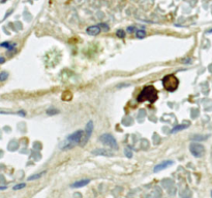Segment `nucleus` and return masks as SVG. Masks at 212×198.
Returning a JSON list of instances; mask_svg holds the SVG:
<instances>
[{
	"label": "nucleus",
	"mask_w": 212,
	"mask_h": 198,
	"mask_svg": "<svg viewBox=\"0 0 212 198\" xmlns=\"http://www.w3.org/2000/svg\"><path fill=\"white\" fill-rule=\"evenodd\" d=\"M156 100H157V90L153 86H146L145 88H143L140 95L138 96L139 102L149 101V102L153 103Z\"/></svg>",
	"instance_id": "f257e3e1"
},
{
	"label": "nucleus",
	"mask_w": 212,
	"mask_h": 198,
	"mask_svg": "<svg viewBox=\"0 0 212 198\" xmlns=\"http://www.w3.org/2000/svg\"><path fill=\"white\" fill-rule=\"evenodd\" d=\"M83 135H84L83 130H77V131H74V133H72L70 135H68V136L66 137L65 144H64V147H62L61 150L62 151L70 150V149L74 148L76 144H80Z\"/></svg>",
	"instance_id": "f03ea898"
},
{
	"label": "nucleus",
	"mask_w": 212,
	"mask_h": 198,
	"mask_svg": "<svg viewBox=\"0 0 212 198\" xmlns=\"http://www.w3.org/2000/svg\"><path fill=\"white\" fill-rule=\"evenodd\" d=\"M162 86L168 92H174L179 86V80L175 74H168L162 78Z\"/></svg>",
	"instance_id": "7ed1b4c3"
},
{
	"label": "nucleus",
	"mask_w": 212,
	"mask_h": 198,
	"mask_svg": "<svg viewBox=\"0 0 212 198\" xmlns=\"http://www.w3.org/2000/svg\"><path fill=\"white\" fill-rule=\"evenodd\" d=\"M99 140L103 144L110 147V148L113 149V150H118L119 149L118 144H117L115 137L112 134H110V133H104V134H101V136L99 137Z\"/></svg>",
	"instance_id": "20e7f679"
},
{
	"label": "nucleus",
	"mask_w": 212,
	"mask_h": 198,
	"mask_svg": "<svg viewBox=\"0 0 212 198\" xmlns=\"http://www.w3.org/2000/svg\"><path fill=\"white\" fill-rule=\"evenodd\" d=\"M189 151L191 153V155L196 158H201L205 155V147L203 146L202 144H199V142H191L189 144Z\"/></svg>",
	"instance_id": "39448f33"
},
{
	"label": "nucleus",
	"mask_w": 212,
	"mask_h": 198,
	"mask_svg": "<svg viewBox=\"0 0 212 198\" xmlns=\"http://www.w3.org/2000/svg\"><path fill=\"white\" fill-rule=\"evenodd\" d=\"M92 132H93V122H92V121H89V122L87 123V125H86V129L84 130V135H83V137H82L80 146L85 147L86 144H87Z\"/></svg>",
	"instance_id": "423d86ee"
},
{
	"label": "nucleus",
	"mask_w": 212,
	"mask_h": 198,
	"mask_svg": "<svg viewBox=\"0 0 212 198\" xmlns=\"http://www.w3.org/2000/svg\"><path fill=\"white\" fill-rule=\"evenodd\" d=\"M173 164H174V161H173V160H164V161H162V163L157 164L155 167L153 168V172H160V171H162V170L168 168L169 166L173 165Z\"/></svg>",
	"instance_id": "0eeeda50"
},
{
	"label": "nucleus",
	"mask_w": 212,
	"mask_h": 198,
	"mask_svg": "<svg viewBox=\"0 0 212 198\" xmlns=\"http://www.w3.org/2000/svg\"><path fill=\"white\" fill-rule=\"evenodd\" d=\"M101 28L99 27V25H93V26H89L87 29H86V32H87L88 35H91V36H96L99 35V32H101Z\"/></svg>",
	"instance_id": "6e6552de"
},
{
	"label": "nucleus",
	"mask_w": 212,
	"mask_h": 198,
	"mask_svg": "<svg viewBox=\"0 0 212 198\" xmlns=\"http://www.w3.org/2000/svg\"><path fill=\"white\" fill-rule=\"evenodd\" d=\"M90 183V180L89 179H84V180H80V181H77L74 183H72L70 185V188H82V187H85L87 186L88 184Z\"/></svg>",
	"instance_id": "1a4fd4ad"
},
{
	"label": "nucleus",
	"mask_w": 212,
	"mask_h": 198,
	"mask_svg": "<svg viewBox=\"0 0 212 198\" xmlns=\"http://www.w3.org/2000/svg\"><path fill=\"white\" fill-rule=\"evenodd\" d=\"M209 137V135H202V134H194L189 137V140L191 142H203V140H206Z\"/></svg>",
	"instance_id": "9d476101"
},
{
	"label": "nucleus",
	"mask_w": 212,
	"mask_h": 198,
	"mask_svg": "<svg viewBox=\"0 0 212 198\" xmlns=\"http://www.w3.org/2000/svg\"><path fill=\"white\" fill-rule=\"evenodd\" d=\"M92 154L93 155H103V156H108V157H111L113 156V153L109 152L108 150H104V149H99V150H93L92 151Z\"/></svg>",
	"instance_id": "9b49d317"
},
{
	"label": "nucleus",
	"mask_w": 212,
	"mask_h": 198,
	"mask_svg": "<svg viewBox=\"0 0 212 198\" xmlns=\"http://www.w3.org/2000/svg\"><path fill=\"white\" fill-rule=\"evenodd\" d=\"M0 47H2V48L7 49L9 51H13L15 48L17 47V44L16 42H4L2 44H0Z\"/></svg>",
	"instance_id": "f8f14e48"
},
{
	"label": "nucleus",
	"mask_w": 212,
	"mask_h": 198,
	"mask_svg": "<svg viewBox=\"0 0 212 198\" xmlns=\"http://www.w3.org/2000/svg\"><path fill=\"white\" fill-rule=\"evenodd\" d=\"M188 127V125H185V124H181V125H177V126H175L174 128L171 130V134H173V133H176L178 132V131H181V130H184V129H186Z\"/></svg>",
	"instance_id": "ddd939ff"
},
{
	"label": "nucleus",
	"mask_w": 212,
	"mask_h": 198,
	"mask_svg": "<svg viewBox=\"0 0 212 198\" xmlns=\"http://www.w3.org/2000/svg\"><path fill=\"white\" fill-rule=\"evenodd\" d=\"M46 170L45 171H42V172H40V173H35V174H33V175H30V176H28V179H27V181H35V180H38V179H40L43 175H44L45 173H46Z\"/></svg>",
	"instance_id": "4468645a"
},
{
	"label": "nucleus",
	"mask_w": 212,
	"mask_h": 198,
	"mask_svg": "<svg viewBox=\"0 0 212 198\" xmlns=\"http://www.w3.org/2000/svg\"><path fill=\"white\" fill-rule=\"evenodd\" d=\"M7 78H9V73H7L6 71L0 72V82H4V81H6Z\"/></svg>",
	"instance_id": "2eb2a0df"
},
{
	"label": "nucleus",
	"mask_w": 212,
	"mask_h": 198,
	"mask_svg": "<svg viewBox=\"0 0 212 198\" xmlns=\"http://www.w3.org/2000/svg\"><path fill=\"white\" fill-rule=\"evenodd\" d=\"M136 35L138 38H144L146 36V31L145 30H138L136 32Z\"/></svg>",
	"instance_id": "dca6fc26"
},
{
	"label": "nucleus",
	"mask_w": 212,
	"mask_h": 198,
	"mask_svg": "<svg viewBox=\"0 0 212 198\" xmlns=\"http://www.w3.org/2000/svg\"><path fill=\"white\" fill-rule=\"evenodd\" d=\"M116 35L119 37V38H124L125 37V31L123 29H118L116 31Z\"/></svg>",
	"instance_id": "f3484780"
},
{
	"label": "nucleus",
	"mask_w": 212,
	"mask_h": 198,
	"mask_svg": "<svg viewBox=\"0 0 212 198\" xmlns=\"http://www.w3.org/2000/svg\"><path fill=\"white\" fill-rule=\"evenodd\" d=\"M25 187H26V184H25V183H21V184H18V185L13 186V189L15 190V191H17V190H21V189H23V188H25Z\"/></svg>",
	"instance_id": "a211bd4d"
},
{
	"label": "nucleus",
	"mask_w": 212,
	"mask_h": 198,
	"mask_svg": "<svg viewBox=\"0 0 212 198\" xmlns=\"http://www.w3.org/2000/svg\"><path fill=\"white\" fill-rule=\"evenodd\" d=\"M59 113V111H57V109H50L47 111V113H48L49 116H53V115H56V113Z\"/></svg>",
	"instance_id": "6ab92c4d"
},
{
	"label": "nucleus",
	"mask_w": 212,
	"mask_h": 198,
	"mask_svg": "<svg viewBox=\"0 0 212 198\" xmlns=\"http://www.w3.org/2000/svg\"><path fill=\"white\" fill-rule=\"evenodd\" d=\"M125 155H126L127 158H131V157H133V152H131L129 149H126V150H125Z\"/></svg>",
	"instance_id": "aec40b11"
},
{
	"label": "nucleus",
	"mask_w": 212,
	"mask_h": 198,
	"mask_svg": "<svg viewBox=\"0 0 212 198\" xmlns=\"http://www.w3.org/2000/svg\"><path fill=\"white\" fill-rule=\"evenodd\" d=\"M99 27H101V28L103 27L104 30H106V31L109 30V26H108L107 24H105V23H101V24H99Z\"/></svg>",
	"instance_id": "412c9836"
},
{
	"label": "nucleus",
	"mask_w": 212,
	"mask_h": 198,
	"mask_svg": "<svg viewBox=\"0 0 212 198\" xmlns=\"http://www.w3.org/2000/svg\"><path fill=\"white\" fill-rule=\"evenodd\" d=\"M135 30H136V28L133 26H129V27H127V31H128L129 33H133V32H135Z\"/></svg>",
	"instance_id": "4be33fe9"
},
{
	"label": "nucleus",
	"mask_w": 212,
	"mask_h": 198,
	"mask_svg": "<svg viewBox=\"0 0 212 198\" xmlns=\"http://www.w3.org/2000/svg\"><path fill=\"white\" fill-rule=\"evenodd\" d=\"M5 62V58H3V57H0V64H3Z\"/></svg>",
	"instance_id": "5701e85b"
},
{
	"label": "nucleus",
	"mask_w": 212,
	"mask_h": 198,
	"mask_svg": "<svg viewBox=\"0 0 212 198\" xmlns=\"http://www.w3.org/2000/svg\"><path fill=\"white\" fill-rule=\"evenodd\" d=\"M7 187L6 186H0V191H2V190H6Z\"/></svg>",
	"instance_id": "b1692460"
}]
</instances>
